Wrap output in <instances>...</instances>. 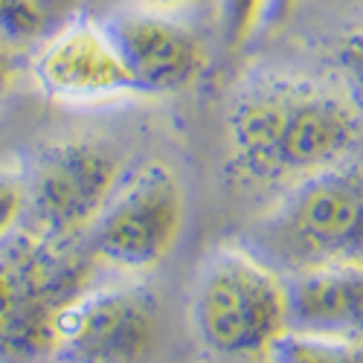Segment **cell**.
Wrapping results in <instances>:
<instances>
[{
	"mask_svg": "<svg viewBox=\"0 0 363 363\" xmlns=\"http://www.w3.org/2000/svg\"><path fill=\"white\" fill-rule=\"evenodd\" d=\"M360 131L354 105L311 79L259 73L230 102L227 137L235 166L253 180H302L337 166Z\"/></svg>",
	"mask_w": 363,
	"mask_h": 363,
	"instance_id": "obj_1",
	"label": "cell"
},
{
	"mask_svg": "<svg viewBox=\"0 0 363 363\" xmlns=\"http://www.w3.org/2000/svg\"><path fill=\"white\" fill-rule=\"evenodd\" d=\"M189 317L209 354L224 360L264 357L288 328V285L253 247L221 245L195 274Z\"/></svg>",
	"mask_w": 363,
	"mask_h": 363,
	"instance_id": "obj_2",
	"label": "cell"
},
{
	"mask_svg": "<svg viewBox=\"0 0 363 363\" xmlns=\"http://www.w3.org/2000/svg\"><path fill=\"white\" fill-rule=\"evenodd\" d=\"M253 250L288 277L363 264V172L343 160L294 180L259 224Z\"/></svg>",
	"mask_w": 363,
	"mask_h": 363,
	"instance_id": "obj_3",
	"label": "cell"
},
{
	"mask_svg": "<svg viewBox=\"0 0 363 363\" xmlns=\"http://www.w3.org/2000/svg\"><path fill=\"white\" fill-rule=\"evenodd\" d=\"M94 264L82 241L55 245L26 227L0 238V357L50 354L55 314L87 288Z\"/></svg>",
	"mask_w": 363,
	"mask_h": 363,
	"instance_id": "obj_4",
	"label": "cell"
},
{
	"mask_svg": "<svg viewBox=\"0 0 363 363\" xmlns=\"http://www.w3.org/2000/svg\"><path fill=\"white\" fill-rule=\"evenodd\" d=\"M119 157L102 140L67 137L44 145L23 169L26 206L21 227L55 245L82 241L119 186Z\"/></svg>",
	"mask_w": 363,
	"mask_h": 363,
	"instance_id": "obj_5",
	"label": "cell"
},
{
	"mask_svg": "<svg viewBox=\"0 0 363 363\" xmlns=\"http://www.w3.org/2000/svg\"><path fill=\"white\" fill-rule=\"evenodd\" d=\"M184 230V189L163 163H145L108 198L99 218L82 235L96 264L116 270L157 267Z\"/></svg>",
	"mask_w": 363,
	"mask_h": 363,
	"instance_id": "obj_6",
	"label": "cell"
},
{
	"mask_svg": "<svg viewBox=\"0 0 363 363\" xmlns=\"http://www.w3.org/2000/svg\"><path fill=\"white\" fill-rule=\"evenodd\" d=\"M157 331V302L137 285L84 288L55 314L58 363H140Z\"/></svg>",
	"mask_w": 363,
	"mask_h": 363,
	"instance_id": "obj_7",
	"label": "cell"
},
{
	"mask_svg": "<svg viewBox=\"0 0 363 363\" xmlns=\"http://www.w3.org/2000/svg\"><path fill=\"white\" fill-rule=\"evenodd\" d=\"M33 73L50 99L67 105H102L140 96L108 29L90 18L62 23L50 33L33 62Z\"/></svg>",
	"mask_w": 363,
	"mask_h": 363,
	"instance_id": "obj_8",
	"label": "cell"
},
{
	"mask_svg": "<svg viewBox=\"0 0 363 363\" xmlns=\"http://www.w3.org/2000/svg\"><path fill=\"white\" fill-rule=\"evenodd\" d=\"M102 26L123 55L140 96L177 94L203 70V41L160 9H123L105 18Z\"/></svg>",
	"mask_w": 363,
	"mask_h": 363,
	"instance_id": "obj_9",
	"label": "cell"
},
{
	"mask_svg": "<svg viewBox=\"0 0 363 363\" xmlns=\"http://www.w3.org/2000/svg\"><path fill=\"white\" fill-rule=\"evenodd\" d=\"M288 285V328L363 340V264L294 274Z\"/></svg>",
	"mask_w": 363,
	"mask_h": 363,
	"instance_id": "obj_10",
	"label": "cell"
},
{
	"mask_svg": "<svg viewBox=\"0 0 363 363\" xmlns=\"http://www.w3.org/2000/svg\"><path fill=\"white\" fill-rule=\"evenodd\" d=\"M267 357L270 363H363V340L285 328Z\"/></svg>",
	"mask_w": 363,
	"mask_h": 363,
	"instance_id": "obj_11",
	"label": "cell"
},
{
	"mask_svg": "<svg viewBox=\"0 0 363 363\" xmlns=\"http://www.w3.org/2000/svg\"><path fill=\"white\" fill-rule=\"evenodd\" d=\"M52 15L41 0H0V44L15 55L38 47L50 35Z\"/></svg>",
	"mask_w": 363,
	"mask_h": 363,
	"instance_id": "obj_12",
	"label": "cell"
},
{
	"mask_svg": "<svg viewBox=\"0 0 363 363\" xmlns=\"http://www.w3.org/2000/svg\"><path fill=\"white\" fill-rule=\"evenodd\" d=\"M277 0H221V38L230 50L250 44L264 26L274 23Z\"/></svg>",
	"mask_w": 363,
	"mask_h": 363,
	"instance_id": "obj_13",
	"label": "cell"
},
{
	"mask_svg": "<svg viewBox=\"0 0 363 363\" xmlns=\"http://www.w3.org/2000/svg\"><path fill=\"white\" fill-rule=\"evenodd\" d=\"M337 70L346 90V99L354 105L357 113H363V26L340 41L337 47Z\"/></svg>",
	"mask_w": 363,
	"mask_h": 363,
	"instance_id": "obj_14",
	"label": "cell"
},
{
	"mask_svg": "<svg viewBox=\"0 0 363 363\" xmlns=\"http://www.w3.org/2000/svg\"><path fill=\"white\" fill-rule=\"evenodd\" d=\"M23 206H26L23 169L12 163H0V238L21 227Z\"/></svg>",
	"mask_w": 363,
	"mask_h": 363,
	"instance_id": "obj_15",
	"label": "cell"
},
{
	"mask_svg": "<svg viewBox=\"0 0 363 363\" xmlns=\"http://www.w3.org/2000/svg\"><path fill=\"white\" fill-rule=\"evenodd\" d=\"M15 82V52L0 44V96L6 94Z\"/></svg>",
	"mask_w": 363,
	"mask_h": 363,
	"instance_id": "obj_16",
	"label": "cell"
},
{
	"mask_svg": "<svg viewBox=\"0 0 363 363\" xmlns=\"http://www.w3.org/2000/svg\"><path fill=\"white\" fill-rule=\"evenodd\" d=\"M143 6L148 9H160V12H172V9H186V6H195L201 0H140Z\"/></svg>",
	"mask_w": 363,
	"mask_h": 363,
	"instance_id": "obj_17",
	"label": "cell"
},
{
	"mask_svg": "<svg viewBox=\"0 0 363 363\" xmlns=\"http://www.w3.org/2000/svg\"><path fill=\"white\" fill-rule=\"evenodd\" d=\"M291 6H294V0H277V6H274V21H279Z\"/></svg>",
	"mask_w": 363,
	"mask_h": 363,
	"instance_id": "obj_18",
	"label": "cell"
},
{
	"mask_svg": "<svg viewBox=\"0 0 363 363\" xmlns=\"http://www.w3.org/2000/svg\"><path fill=\"white\" fill-rule=\"evenodd\" d=\"M41 4H44V9H47V12L52 15V18H55L58 12H62V6H65V0H41Z\"/></svg>",
	"mask_w": 363,
	"mask_h": 363,
	"instance_id": "obj_19",
	"label": "cell"
},
{
	"mask_svg": "<svg viewBox=\"0 0 363 363\" xmlns=\"http://www.w3.org/2000/svg\"><path fill=\"white\" fill-rule=\"evenodd\" d=\"M26 363H58V360H52V357H35V360H26Z\"/></svg>",
	"mask_w": 363,
	"mask_h": 363,
	"instance_id": "obj_20",
	"label": "cell"
}]
</instances>
